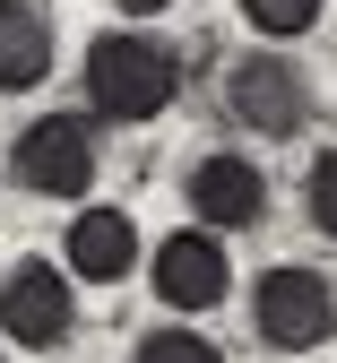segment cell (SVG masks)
I'll list each match as a JSON object with an SVG mask.
<instances>
[{
  "label": "cell",
  "mask_w": 337,
  "mask_h": 363,
  "mask_svg": "<svg viewBox=\"0 0 337 363\" xmlns=\"http://www.w3.org/2000/svg\"><path fill=\"white\" fill-rule=\"evenodd\" d=\"M87 104L104 121H165L173 96H182V52L165 35H138V26H113L87 43Z\"/></svg>",
  "instance_id": "cell-1"
},
{
  "label": "cell",
  "mask_w": 337,
  "mask_h": 363,
  "mask_svg": "<svg viewBox=\"0 0 337 363\" xmlns=\"http://www.w3.org/2000/svg\"><path fill=\"white\" fill-rule=\"evenodd\" d=\"M251 337L268 354H311L337 337V286L320 277V268L303 259H277L260 268V286H251Z\"/></svg>",
  "instance_id": "cell-2"
},
{
  "label": "cell",
  "mask_w": 337,
  "mask_h": 363,
  "mask_svg": "<svg viewBox=\"0 0 337 363\" xmlns=\"http://www.w3.org/2000/svg\"><path fill=\"white\" fill-rule=\"evenodd\" d=\"M225 113L243 121L251 139H268V147H277V139H303V130H311V113H320L311 69L260 43V52H243V61L225 69Z\"/></svg>",
  "instance_id": "cell-3"
},
{
  "label": "cell",
  "mask_w": 337,
  "mask_h": 363,
  "mask_svg": "<svg viewBox=\"0 0 337 363\" xmlns=\"http://www.w3.org/2000/svg\"><path fill=\"white\" fill-rule=\"evenodd\" d=\"M9 173H18V191H35V199H87L95 173H104L95 121L87 113H35L9 139Z\"/></svg>",
  "instance_id": "cell-4"
},
{
  "label": "cell",
  "mask_w": 337,
  "mask_h": 363,
  "mask_svg": "<svg viewBox=\"0 0 337 363\" xmlns=\"http://www.w3.org/2000/svg\"><path fill=\"white\" fill-rule=\"evenodd\" d=\"M78 329V294H70V268L61 259H18L0 277V337L35 346V354H61Z\"/></svg>",
  "instance_id": "cell-5"
},
{
  "label": "cell",
  "mask_w": 337,
  "mask_h": 363,
  "mask_svg": "<svg viewBox=\"0 0 337 363\" xmlns=\"http://www.w3.org/2000/svg\"><path fill=\"white\" fill-rule=\"evenodd\" d=\"M182 199H190V216H199L208 234H251L268 216V173L251 156H233V147H208V156H190Z\"/></svg>",
  "instance_id": "cell-6"
},
{
  "label": "cell",
  "mask_w": 337,
  "mask_h": 363,
  "mask_svg": "<svg viewBox=\"0 0 337 363\" xmlns=\"http://www.w3.org/2000/svg\"><path fill=\"white\" fill-rule=\"evenodd\" d=\"M156 303L165 311H216L225 294H233V259H225V234H208V225H190V234H165V251H156Z\"/></svg>",
  "instance_id": "cell-7"
},
{
  "label": "cell",
  "mask_w": 337,
  "mask_h": 363,
  "mask_svg": "<svg viewBox=\"0 0 337 363\" xmlns=\"http://www.w3.org/2000/svg\"><path fill=\"white\" fill-rule=\"evenodd\" d=\"M130 259H138V225H130V208H78V216H70L61 268H70L78 286H121Z\"/></svg>",
  "instance_id": "cell-8"
},
{
  "label": "cell",
  "mask_w": 337,
  "mask_h": 363,
  "mask_svg": "<svg viewBox=\"0 0 337 363\" xmlns=\"http://www.w3.org/2000/svg\"><path fill=\"white\" fill-rule=\"evenodd\" d=\"M53 78V18L35 0H0V96H35Z\"/></svg>",
  "instance_id": "cell-9"
},
{
  "label": "cell",
  "mask_w": 337,
  "mask_h": 363,
  "mask_svg": "<svg viewBox=\"0 0 337 363\" xmlns=\"http://www.w3.org/2000/svg\"><path fill=\"white\" fill-rule=\"evenodd\" d=\"M233 9H243V26L260 43H294V35L320 26V0H233Z\"/></svg>",
  "instance_id": "cell-10"
},
{
  "label": "cell",
  "mask_w": 337,
  "mask_h": 363,
  "mask_svg": "<svg viewBox=\"0 0 337 363\" xmlns=\"http://www.w3.org/2000/svg\"><path fill=\"white\" fill-rule=\"evenodd\" d=\"M130 363H225V346H208L199 329H148L130 346Z\"/></svg>",
  "instance_id": "cell-11"
},
{
  "label": "cell",
  "mask_w": 337,
  "mask_h": 363,
  "mask_svg": "<svg viewBox=\"0 0 337 363\" xmlns=\"http://www.w3.org/2000/svg\"><path fill=\"white\" fill-rule=\"evenodd\" d=\"M303 216H311V234L337 242V147H320L311 173H303Z\"/></svg>",
  "instance_id": "cell-12"
},
{
  "label": "cell",
  "mask_w": 337,
  "mask_h": 363,
  "mask_svg": "<svg viewBox=\"0 0 337 363\" xmlns=\"http://www.w3.org/2000/svg\"><path fill=\"white\" fill-rule=\"evenodd\" d=\"M113 9H121V18H165L173 0H113Z\"/></svg>",
  "instance_id": "cell-13"
},
{
  "label": "cell",
  "mask_w": 337,
  "mask_h": 363,
  "mask_svg": "<svg viewBox=\"0 0 337 363\" xmlns=\"http://www.w3.org/2000/svg\"><path fill=\"white\" fill-rule=\"evenodd\" d=\"M0 363H9V354H0Z\"/></svg>",
  "instance_id": "cell-14"
}]
</instances>
